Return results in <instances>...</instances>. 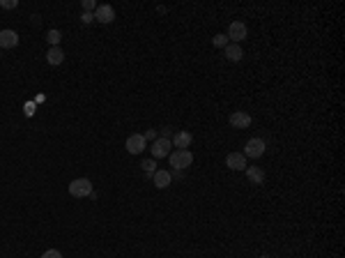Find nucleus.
I'll return each mask as SVG.
<instances>
[{
	"label": "nucleus",
	"mask_w": 345,
	"mask_h": 258,
	"mask_svg": "<svg viewBox=\"0 0 345 258\" xmlns=\"http://www.w3.org/2000/svg\"><path fill=\"white\" fill-rule=\"evenodd\" d=\"M223 53H226V58L230 62H242V58H244V51L239 44H228L226 49H223Z\"/></svg>",
	"instance_id": "15"
},
{
	"label": "nucleus",
	"mask_w": 345,
	"mask_h": 258,
	"mask_svg": "<svg viewBox=\"0 0 345 258\" xmlns=\"http://www.w3.org/2000/svg\"><path fill=\"white\" fill-rule=\"evenodd\" d=\"M0 7H3V10H17L19 0H0Z\"/></svg>",
	"instance_id": "20"
},
{
	"label": "nucleus",
	"mask_w": 345,
	"mask_h": 258,
	"mask_svg": "<svg viewBox=\"0 0 345 258\" xmlns=\"http://www.w3.org/2000/svg\"><path fill=\"white\" fill-rule=\"evenodd\" d=\"M92 19H95V17H92V14H88V12H83V17H81V21H83V23H92Z\"/></svg>",
	"instance_id": "24"
},
{
	"label": "nucleus",
	"mask_w": 345,
	"mask_h": 258,
	"mask_svg": "<svg viewBox=\"0 0 345 258\" xmlns=\"http://www.w3.org/2000/svg\"><path fill=\"white\" fill-rule=\"evenodd\" d=\"M0 58H3V55H0Z\"/></svg>",
	"instance_id": "26"
},
{
	"label": "nucleus",
	"mask_w": 345,
	"mask_h": 258,
	"mask_svg": "<svg viewBox=\"0 0 345 258\" xmlns=\"http://www.w3.org/2000/svg\"><path fill=\"white\" fill-rule=\"evenodd\" d=\"M226 37L230 39V44H242L244 39L248 37V28H246V23H242V21H232L230 26H228Z\"/></svg>",
	"instance_id": "4"
},
{
	"label": "nucleus",
	"mask_w": 345,
	"mask_h": 258,
	"mask_svg": "<svg viewBox=\"0 0 345 258\" xmlns=\"http://www.w3.org/2000/svg\"><path fill=\"white\" fill-rule=\"evenodd\" d=\"M265 150H267V143H265L263 138L253 136V138H248V141H246L242 154L246 157V159H258V157H263V154H265Z\"/></svg>",
	"instance_id": "3"
},
{
	"label": "nucleus",
	"mask_w": 345,
	"mask_h": 258,
	"mask_svg": "<svg viewBox=\"0 0 345 258\" xmlns=\"http://www.w3.org/2000/svg\"><path fill=\"white\" fill-rule=\"evenodd\" d=\"M140 166H143V170H145L147 176H154V170H156V161L154 159H145Z\"/></svg>",
	"instance_id": "18"
},
{
	"label": "nucleus",
	"mask_w": 345,
	"mask_h": 258,
	"mask_svg": "<svg viewBox=\"0 0 345 258\" xmlns=\"http://www.w3.org/2000/svg\"><path fill=\"white\" fill-rule=\"evenodd\" d=\"M95 21L99 23H113L115 21V10L111 5H97V10H95Z\"/></svg>",
	"instance_id": "8"
},
{
	"label": "nucleus",
	"mask_w": 345,
	"mask_h": 258,
	"mask_svg": "<svg viewBox=\"0 0 345 258\" xmlns=\"http://www.w3.org/2000/svg\"><path fill=\"white\" fill-rule=\"evenodd\" d=\"M191 141H194V134L191 132H178L175 136L170 138V143H172V148H178V150H187L191 145Z\"/></svg>",
	"instance_id": "12"
},
{
	"label": "nucleus",
	"mask_w": 345,
	"mask_h": 258,
	"mask_svg": "<svg viewBox=\"0 0 345 258\" xmlns=\"http://www.w3.org/2000/svg\"><path fill=\"white\" fill-rule=\"evenodd\" d=\"M246 180L251 185H255V187H260L265 182V170L258 168V166H246Z\"/></svg>",
	"instance_id": "13"
},
{
	"label": "nucleus",
	"mask_w": 345,
	"mask_h": 258,
	"mask_svg": "<svg viewBox=\"0 0 345 258\" xmlns=\"http://www.w3.org/2000/svg\"><path fill=\"white\" fill-rule=\"evenodd\" d=\"M143 138H145V141H152V143H154V141H156V138H159V134H156V132H154V129H147V132H145V134H143Z\"/></svg>",
	"instance_id": "22"
},
{
	"label": "nucleus",
	"mask_w": 345,
	"mask_h": 258,
	"mask_svg": "<svg viewBox=\"0 0 345 258\" xmlns=\"http://www.w3.org/2000/svg\"><path fill=\"white\" fill-rule=\"evenodd\" d=\"M69 194L74 198H88V196H95L92 192V182L88 178H76V180L69 182Z\"/></svg>",
	"instance_id": "2"
},
{
	"label": "nucleus",
	"mask_w": 345,
	"mask_h": 258,
	"mask_svg": "<svg viewBox=\"0 0 345 258\" xmlns=\"http://www.w3.org/2000/svg\"><path fill=\"white\" fill-rule=\"evenodd\" d=\"M212 44H214L216 49H226V46L230 44V39H228L223 33H219V35H214V37H212Z\"/></svg>",
	"instance_id": "16"
},
{
	"label": "nucleus",
	"mask_w": 345,
	"mask_h": 258,
	"mask_svg": "<svg viewBox=\"0 0 345 258\" xmlns=\"http://www.w3.org/2000/svg\"><path fill=\"white\" fill-rule=\"evenodd\" d=\"M152 182H154L156 189H166V187H170L172 173H170V170H166V168H156L154 176H152Z\"/></svg>",
	"instance_id": "10"
},
{
	"label": "nucleus",
	"mask_w": 345,
	"mask_h": 258,
	"mask_svg": "<svg viewBox=\"0 0 345 258\" xmlns=\"http://www.w3.org/2000/svg\"><path fill=\"white\" fill-rule=\"evenodd\" d=\"M170 148H172V143L168 136H159L154 143H152V157L154 159H161V157H166V154H170Z\"/></svg>",
	"instance_id": "5"
},
{
	"label": "nucleus",
	"mask_w": 345,
	"mask_h": 258,
	"mask_svg": "<svg viewBox=\"0 0 345 258\" xmlns=\"http://www.w3.org/2000/svg\"><path fill=\"white\" fill-rule=\"evenodd\" d=\"M127 150H129V154H140L143 150H145V145H147V141L143 138V134H131L129 138H127Z\"/></svg>",
	"instance_id": "6"
},
{
	"label": "nucleus",
	"mask_w": 345,
	"mask_h": 258,
	"mask_svg": "<svg viewBox=\"0 0 345 258\" xmlns=\"http://www.w3.org/2000/svg\"><path fill=\"white\" fill-rule=\"evenodd\" d=\"M17 46H19V35L14 33V30H10V28L0 30V51L3 49H17Z\"/></svg>",
	"instance_id": "7"
},
{
	"label": "nucleus",
	"mask_w": 345,
	"mask_h": 258,
	"mask_svg": "<svg viewBox=\"0 0 345 258\" xmlns=\"http://www.w3.org/2000/svg\"><path fill=\"white\" fill-rule=\"evenodd\" d=\"M46 62H49V65H53V67L62 65V62H65V51L60 49V46H51L49 53H46Z\"/></svg>",
	"instance_id": "14"
},
{
	"label": "nucleus",
	"mask_w": 345,
	"mask_h": 258,
	"mask_svg": "<svg viewBox=\"0 0 345 258\" xmlns=\"http://www.w3.org/2000/svg\"><path fill=\"white\" fill-rule=\"evenodd\" d=\"M260 258H272V256H267V253H263V256H260Z\"/></svg>",
	"instance_id": "25"
},
{
	"label": "nucleus",
	"mask_w": 345,
	"mask_h": 258,
	"mask_svg": "<svg viewBox=\"0 0 345 258\" xmlns=\"http://www.w3.org/2000/svg\"><path fill=\"white\" fill-rule=\"evenodd\" d=\"M81 7H83V12H88V14H92V12L97 10V3H95V0H83V3H81Z\"/></svg>",
	"instance_id": "19"
},
{
	"label": "nucleus",
	"mask_w": 345,
	"mask_h": 258,
	"mask_svg": "<svg viewBox=\"0 0 345 258\" xmlns=\"http://www.w3.org/2000/svg\"><path fill=\"white\" fill-rule=\"evenodd\" d=\"M46 39H49V44H51V46H60V39H62V33H60V30H49Z\"/></svg>",
	"instance_id": "17"
},
{
	"label": "nucleus",
	"mask_w": 345,
	"mask_h": 258,
	"mask_svg": "<svg viewBox=\"0 0 345 258\" xmlns=\"http://www.w3.org/2000/svg\"><path fill=\"white\" fill-rule=\"evenodd\" d=\"M228 122H230L235 129H246V127L251 125V116H248L246 111H232Z\"/></svg>",
	"instance_id": "9"
},
{
	"label": "nucleus",
	"mask_w": 345,
	"mask_h": 258,
	"mask_svg": "<svg viewBox=\"0 0 345 258\" xmlns=\"http://www.w3.org/2000/svg\"><path fill=\"white\" fill-rule=\"evenodd\" d=\"M226 166L230 170H246V157L242 152H230L226 157Z\"/></svg>",
	"instance_id": "11"
},
{
	"label": "nucleus",
	"mask_w": 345,
	"mask_h": 258,
	"mask_svg": "<svg viewBox=\"0 0 345 258\" xmlns=\"http://www.w3.org/2000/svg\"><path fill=\"white\" fill-rule=\"evenodd\" d=\"M42 258H62V253L58 251V249H49V251H44Z\"/></svg>",
	"instance_id": "21"
},
{
	"label": "nucleus",
	"mask_w": 345,
	"mask_h": 258,
	"mask_svg": "<svg viewBox=\"0 0 345 258\" xmlns=\"http://www.w3.org/2000/svg\"><path fill=\"white\" fill-rule=\"evenodd\" d=\"M168 164L175 170H184L194 164V154H191L189 150H172V152L168 154Z\"/></svg>",
	"instance_id": "1"
},
{
	"label": "nucleus",
	"mask_w": 345,
	"mask_h": 258,
	"mask_svg": "<svg viewBox=\"0 0 345 258\" xmlns=\"http://www.w3.org/2000/svg\"><path fill=\"white\" fill-rule=\"evenodd\" d=\"M30 23H33V26H39V23H42V17H39V14H33V17H30Z\"/></svg>",
	"instance_id": "23"
}]
</instances>
